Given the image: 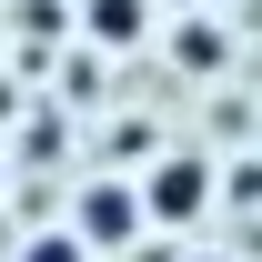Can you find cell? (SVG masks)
<instances>
[{
  "label": "cell",
  "instance_id": "6da1fadb",
  "mask_svg": "<svg viewBox=\"0 0 262 262\" xmlns=\"http://www.w3.org/2000/svg\"><path fill=\"white\" fill-rule=\"evenodd\" d=\"M131 202H141V232H151V242H171V232L192 242V232L212 222V151H202V141H162L151 162L131 171Z\"/></svg>",
  "mask_w": 262,
  "mask_h": 262
},
{
  "label": "cell",
  "instance_id": "7a4b0ae2",
  "mask_svg": "<svg viewBox=\"0 0 262 262\" xmlns=\"http://www.w3.org/2000/svg\"><path fill=\"white\" fill-rule=\"evenodd\" d=\"M61 232H71V242H81L91 262H121V252H141L151 232H141L131 171H81V182H71V212H61Z\"/></svg>",
  "mask_w": 262,
  "mask_h": 262
},
{
  "label": "cell",
  "instance_id": "3957f363",
  "mask_svg": "<svg viewBox=\"0 0 262 262\" xmlns=\"http://www.w3.org/2000/svg\"><path fill=\"white\" fill-rule=\"evenodd\" d=\"M151 51H162L182 81H222L232 71V10H182V20H151Z\"/></svg>",
  "mask_w": 262,
  "mask_h": 262
},
{
  "label": "cell",
  "instance_id": "277c9868",
  "mask_svg": "<svg viewBox=\"0 0 262 262\" xmlns=\"http://www.w3.org/2000/svg\"><path fill=\"white\" fill-rule=\"evenodd\" d=\"M151 20H162V0H81L71 40L101 51V61H131V51H151Z\"/></svg>",
  "mask_w": 262,
  "mask_h": 262
},
{
  "label": "cell",
  "instance_id": "5b68a950",
  "mask_svg": "<svg viewBox=\"0 0 262 262\" xmlns=\"http://www.w3.org/2000/svg\"><path fill=\"white\" fill-rule=\"evenodd\" d=\"M20 31L51 51V40H71V10H61V0H20V10H10V40H20Z\"/></svg>",
  "mask_w": 262,
  "mask_h": 262
},
{
  "label": "cell",
  "instance_id": "8992f818",
  "mask_svg": "<svg viewBox=\"0 0 262 262\" xmlns=\"http://www.w3.org/2000/svg\"><path fill=\"white\" fill-rule=\"evenodd\" d=\"M10 262H91V252H81L61 222H40V232H20V242H10Z\"/></svg>",
  "mask_w": 262,
  "mask_h": 262
},
{
  "label": "cell",
  "instance_id": "52a82bcc",
  "mask_svg": "<svg viewBox=\"0 0 262 262\" xmlns=\"http://www.w3.org/2000/svg\"><path fill=\"white\" fill-rule=\"evenodd\" d=\"M31 101H40V91H31V71H0V131L20 121V111H31Z\"/></svg>",
  "mask_w": 262,
  "mask_h": 262
},
{
  "label": "cell",
  "instance_id": "ba28073f",
  "mask_svg": "<svg viewBox=\"0 0 262 262\" xmlns=\"http://www.w3.org/2000/svg\"><path fill=\"white\" fill-rule=\"evenodd\" d=\"M182 262H242V252H232V242H202V232H192V242H182Z\"/></svg>",
  "mask_w": 262,
  "mask_h": 262
},
{
  "label": "cell",
  "instance_id": "9c48e42d",
  "mask_svg": "<svg viewBox=\"0 0 262 262\" xmlns=\"http://www.w3.org/2000/svg\"><path fill=\"white\" fill-rule=\"evenodd\" d=\"M10 182H20V171H10V151H0V202H10Z\"/></svg>",
  "mask_w": 262,
  "mask_h": 262
},
{
  "label": "cell",
  "instance_id": "30bf717a",
  "mask_svg": "<svg viewBox=\"0 0 262 262\" xmlns=\"http://www.w3.org/2000/svg\"><path fill=\"white\" fill-rule=\"evenodd\" d=\"M182 10H232V0H182Z\"/></svg>",
  "mask_w": 262,
  "mask_h": 262
}]
</instances>
